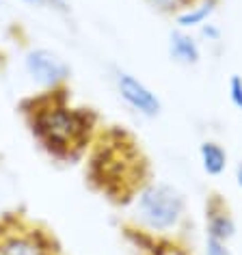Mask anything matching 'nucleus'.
<instances>
[{"label":"nucleus","mask_w":242,"mask_h":255,"mask_svg":"<svg viewBox=\"0 0 242 255\" xmlns=\"http://www.w3.org/2000/svg\"><path fill=\"white\" fill-rule=\"evenodd\" d=\"M184 212V199L173 186L151 184L141 193L138 214L151 229L173 227Z\"/></svg>","instance_id":"nucleus-1"},{"label":"nucleus","mask_w":242,"mask_h":255,"mask_svg":"<svg viewBox=\"0 0 242 255\" xmlns=\"http://www.w3.org/2000/svg\"><path fill=\"white\" fill-rule=\"evenodd\" d=\"M41 136L54 147H69L80 138L85 130V121L80 115H76L67 108H48L37 119Z\"/></svg>","instance_id":"nucleus-2"},{"label":"nucleus","mask_w":242,"mask_h":255,"mask_svg":"<svg viewBox=\"0 0 242 255\" xmlns=\"http://www.w3.org/2000/svg\"><path fill=\"white\" fill-rule=\"evenodd\" d=\"M26 69L43 87H54L69 76L67 65L50 50H33L26 56Z\"/></svg>","instance_id":"nucleus-3"},{"label":"nucleus","mask_w":242,"mask_h":255,"mask_svg":"<svg viewBox=\"0 0 242 255\" xmlns=\"http://www.w3.org/2000/svg\"><path fill=\"white\" fill-rule=\"evenodd\" d=\"M117 87L119 93L132 108H136L138 113L147 115V117H156L160 113V100L143 85L141 80H136L134 76L121 72L117 74Z\"/></svg>","instance_id":"nucleus-4"},{"label":"nucleus","mask_w":242,"mask_h":255,"mask_svg":"<svg viewBox=\"0 0 242 255\" xmlns=\"http://www.w3.org/2000/svg\"><path fill=\"white\" fill-rule=\"evenodd\" d=\"M208 232H210V238H216L221 242L229 240L236 232L232 216H229L227 208L223 206L221 199H212L208 206Z\"/></svg>","instance_id":"nucleus-5"},{"label":"nucleus","mask_w":242,"mask_h":255,"mask_svg":"<svg viewBox=\"0 0 242 255\" xmlns=\"http://www.w3.org/2000/svg\"><path fill=\"white\" fill-rule=\"evenodd\" d=\"M0 255H46V249L35 236H11L0 245Z\"/></svg>","instance_id":"nucleus-6"},{"label":"nucleus","mask_w":242,"mask_h":255,"mask_svg":"<svg viewBox=\"0 0 242 255\" xmlns=\"http://www.w3.org/2000/svg\"><path fill=\"white\" fill-rule=\"evenodd\" d=\"M171 56L180 63H186V65H195L199 61V48L186 33L175 30L171 35Z\"/></svg>","instance_id":"nucleus-7"},{"label":"nucleus","mask_w":242,"mask_h":255,"mask_svg":"<svg viewBox=\"0 0 242 255\" xmlns=\"http://www.w3.org/2000/svg\"><path fill=\"white\" fill-rule=\"evenodd\" d=\"M201 162L206 173L210 175H221L227 164V154L219 143H203L201 145Z\"/></svg>","instance_id":"nucleus-8"},{"label":"nucleus","mask_w":242,"mask_h":255,"mask_svg":"<svg viewBox=\"0 0 242 255\" xmlns=\"http://www.w3.org/2000/svg\"><path fill=\"white\" fill-rule=\"evenodd\" d=\"M214 4H216V0H206L201 7H197V9H193V11H186V13H182L180 17H177V24H180L182 28L203 24V20H206V17L214 11Z\"/></svg>","instance_id":"nucleus-9"},{"label":"nucleus","mask_w":242,"mask_h":255,"mask_svg":"<svg viewBox=\"0 0 242 255\" xmlns=\"http://www.w3.org/2000/svg\"><path fill=\"white\" fill-rule=\"evenodd\" d=\"M229 98H232L234 106H238L242 111V78L240 76H232V80H229Z\"/></svg>","instance_id":"nucleus-10"},{"label":"nucleus","mask_w":242,"mask_h":255,"mask_svg":"<svg viewBox=\"0 0 242 255\" xmlns=\"http://www.w3.org/2000/svg\"><path fill=\"white\" fill-rule=\"evenodd\" d=\"M206 255H232V253H229V249L225 247V242H221L216 238H210V236H208Z\"/></svg>","instance_id":"nucleus-11"},{"label":"nucleus","mask_w":242,"mask_h":255,"mask_svg":"<svg viewBox=\"0 0 242 255\" xmlns=\"http://www.w3.org/2000/svg\"><path fill=\"white\" fill-rule=\"evenodd\" d=\"M149 4H154L156 9H160V11H175V9H180L186 4V0H147Z\"/></svg>","instance_id":"nucleus-12"},{"label":"nucleus","mask_w":242,"mask_h":255,"mask_svg":"<svg viewBox=\"0 0 242 255\" xmlns=\"http://www.w3.org/2000/svg\"><path fill=\"white\" fill-rule=\"evenodd\" d=\"M203 35H206V37H212V39H219V30L212 28V26H206V28H203Z\"/></svg>","instance_id":"nucleus-13"},{"label":"nucleus","mask_w":242,"mask_h":255,"mask_svg":"<svg viewBox=\"0 0 242 255\" xmlns=\"http://www.w3.org/2000/svg\"><path fill=\"white\" fill-rule=\"evenodd\" d=\"M236 175H238V184H240V188H242V162L238 164V171H236Z\"/></svg>","instance_id":"nucleus-14"},{"label":"nucleus","mask_w":242,"mask_h":255,"mask_svg":"<svg viewBox=\"0 0 242 255\" xmlns=\"http://www.w3.org/2000/svg\"><path fill=\"white\" fill-rule=\"evenodd\" d=\"M26 2H43V0H26Z\"/></svg>","instance_id":"nucleus-15"}]
</instances>
